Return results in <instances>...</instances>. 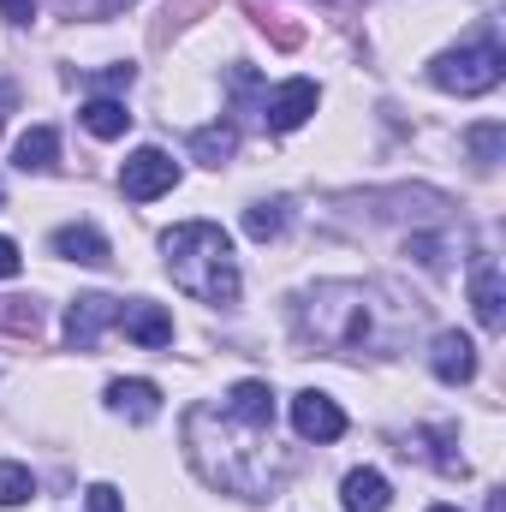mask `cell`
<instances>
[{
	"mask_svg": "<svg viewBox=\"0 0 506 512\" xmlns=\"http://www.w3.org/2000/svg\"><path fill=\"white\" fill-rule=\"evenodd\" d=\"M185 453L209 489H227L239 501H268L292 471L286 453L274 447V423H245L209 399L185 411Z\"/></svg>",
	"mask_w": 506,
	"mask_h": 512,
	"instance_id": "6da1fadb",
	"label": "cell"
},
{
	"mask_svg": "<svg viewBox=\"0 0 506 512\" xmlns=\"http://www.w3.org/2000/svg\"><path fill=\"white\" fill-rule=\"evenodd\" d=\"M292 322L322 352H393L405 334V304H393L381 286L364 280H322L292 304Z\"/></svg>",
	"mask_w": 506,
	"mask_h": 512,
	"instance_id": "7a4b0ae2",
	"label": "cell"
},
{
	"mask_svg": "<svg viewBox=\"0 0 506 512\" xmlns=\"http://www.w3.org/2000/svg\"><path fill=\"white\" fill-rule=\"evenodd\" d=\"M161 256H167L173 286L191 292L197 304H233L239 298V256L215 221H179L173 233H161Z\"/></svg>",
	"mask_w": 506,
	"mask_h": 512,
	"instance_id": "3957f363",
	"label": "cell"
},
{
	"mask_svg": "<svg viewBox=\"0 0 506 512\" xmlns=\"http://www.w3.org/2000/svg\"><path fill=\"white\" fill-rule=\"evenodd\" d=\"M506 72V54L495 36H477V42H465V48H447V54H435V66H429V78L447 90V96H489L495 84H501Z\"/></svg>",
	"mask_w": 506,
	"mask_h": 512,
	"instance_id": "277c9868",
	"label": "cell"
},
{
	"mask_svg": "<svg viewBox=\"0 0 506 512\" xmlns=\"http://www.w3.org/2000/svg\"><path fill=\"white\" fill-rule=\"evenodd\" d=\"M173 185H179V161H173L167 149H155V143L131 149L126 167H120V191H126L131 203H155V197H167Z\"/></svg>",
	"mask_w": 506,
	"mask_h": 512,
	"instance_id": "5b68a950",
	"label": "cell"
},
{
	"mask_svg": "<svg viewBox=\"0 0 506 512\" xmlns=\"http://www.w3.org/2000/svg\"><path fill=\"white\" fill-rule=\"evenodd\" d=\"M108 322H120V298H108V292L72 298V310H66V346L72 352H96V340H102Z\"/></svg>",
	"mask_w": 506,
	"mask_h": 512,
	"instance_id": "8992f818",
	"label": "cell"
},
{
	"mask_svg": "<svg viewBox=\"0 0 506 512\" xmlns=\"http://www.w3.org/2000/svg\"><path fill=\"white\" fill-rule=\"evenodd\" d=\"M316 102H322L316 78H286V84L262 102V126L268 131H298L310 114H316Z\"/></svg>",
	"mask_w": 506,
	"mask_h": 512,
	"instance_id": "52a82bcc",
	"label": "cell"
},
{
	"mask_svg": "<svg viewBox=\"0 0 506 512\" xmlns=\"http://www.w3.org/2000/svg\"><path fill=\"white\" fill-rule=\"evenodd\" d=\"M292 429L304 435V441H340L346 435V411L328 399V393H316V387H304L298 399H292Z\"/></svg>",
	"mask_w": 506,
	"mask_h": 512,
	"instance_id": "ba28073f",
	"label": "cell"
},
{
	"mask_svg": "<svg viewBox=\"0 0 506 512\" xmlns=\"http://www.w3.org/2000/svg\"><path fill=\"white\" fill-rule=\"evenodd\" d=\"M429 370H435V382H447V387L471 382V376H477V346L447 328V334H435V346H429Z\"/></svg>",
	"mask_w": 506,
	"mask_h": 512,
	"instance_id": "9c48e42d",
	"label": "cell"
},
{
	"mask_svg": "<svg viewBox=\"0 0 506 512\" xmlns=\"http://www.w3.org/2000/svg\"><path fill=\"white\" fill-rule=\"evenodd\" d=\"M120 328H126L137 346H149V352L173 346V316H167L161 304H149V298H131V304H120Z\"/></svg>",
	"mask_w": 506,
	"mask_h": 512,
	"instance_id": "30bf717a",
	"label": "cell"
},
{
	"mask_svg": "<svg viewBox=\"0 0 506 512\" xmlns=\"http://www.w3.org/2000/svg\"><path fill=\"white\" fill-rule=\"evenodd\" d=\"M54 256H66V262H84V268H108L114 251H108V239L90 227V221H72V227H54Z\"/></svg>",
	"mask_w": 506,
	"mask_h": 512,
	"instance_id": "8fae6325",
	"label": "cell"
},
{
	"mask_svg": "<svg viewBox=\"0 0 506 512\" xmlns=\"http://www.w3.org/2000/svg\"><path fill=\"white\" fill-rule=\"evenodd\" d=\"M471 304H477V322H483L489 334L506 322V310H501V304H506V286H501L495 256H483V262H477V274H471Z\"/></svg>",
	"mask_w": 506,
	"mask_h": 512,
	"instance_id": "7c38bea8",
	"label": "cell"
},
{
	"mask_svg": "<svg viewBox=\"0 0 506 512\" xmlns=\"http://www.w3.org/2000/svg\"><path fill=\"white\" fill-rule=\"evenodd\" d=\"M387 501H393V489H387L381 471H370V465L346 471V483H340V507L346 512H387Z\"/></svg>",
	"mask_w": 506,
	"mask_h": 512,
	"instance_id": "4fadbf2b",
	"label": "cell"
},
{
	"mask_svg": "<svg viewBox=\"0 0 506 512\" xmlns=\"http://www.w3.org/2000/svg\"><path fill=\"white\" fill-rule=\"evenodd\" d=\"M108 411H120L131 423H149L155 411H161V387L143 382V376H131V382H108Z\"/></svg>",
	"mask_w": 506,
	"mask_h": 512,
	"instance_id": "5bb4252c",
	"label": "cell"
},
{
	"mask_svg": "<svg viewBox=\"0 0 506 512\" xmlns=\"http://www.w3.org/2000/svg\"><path fill=\"white\" fill-rule=\"evenodd\" d=\"M78 120H84L90 137H102V143H114V137H126V131H131L126 102H114V96H90V102L78 108Z\"/></svg>",
	"mask_w": 506,
	"mask_h": 512,
	"instance_id": "9a60e30c",
	"label": "cell"
},
{
	"mask_svg": "<svg viewBox=\"0 0 506 512\" xmlns=\"http://www.w3.org/2000/svg\"><path fill=\"white\" fill-rule=\"evenodd\" d=\"M54 155H60L54 126H30L24 137H18V149H12V161H18L24 173H48V167H54Z\"/></svg>",
	"mask_w": 506,
	"mask_h": 512,
	"instance_id": "2e32d148",
	"label": "cell"
},
{
	"mask_svg": "<svg viewBox=\"0 0 506 512\" xmlns=\"http://www.w3.org/2000/svg\"><path fill=\"white\" fill-rule=\"evenodd\" d=\"M221 405H227L233 417H245V423H274V387L268 382H239Z\"/></svg>",
	"mask_w": 506,
	"mask_h": 512,
	"instance_id": "e0dca14e",
	"label": "cell"
},
{
	"mask_svg": "<svg viewBox=\"0 0 506 512\" xmlns=\"http://www.w3.org/2000/svg\"><path fill=\"white\" fill-rule=\"evenodd\" d=\"M233 149H239V131L227 126V120H215V126H197V131H191V155H197L203 167H221V161H233Z\"/></svg>",
	"mask_w": 506,
	"mask_h": 512,
	"instance_id": "ac0fdd59",
	"label": "cell"
},
{
	"mask_svg": "<svg viewBox=\"0 0 506 512\" xmlns=\"http://www.w3.org/2000/svg\"><path fill=\"white\" fill-rule=\"evenodd\" d=\"M24 501H36V477H30V465L0 459V507H24Z\"/></svg>",
	"mask_w": 506,
	"mask_h": 512,
	"instance_id": "d6986e66",
	"label": "cell"
},
{
	"mask_svg": "<svg viewBox=\"0 0 506 512\" xmlns=\"http://www.w3.org/2000/svg\"><path fill=\"white\" fill-rule=\"evenodd\" d=\"M245 233H251L256 245L280 239V233H286V203H251V209H245Z\"/></svg>",
	"mask_w": 506,
	"mask_h": 512,
	"instance_id": "ffe728a7",
	"label": "cell"
},
{
	"mask_svg": "<svg viewBox=\"0 0 506 512\" xmlns=\"http://www.w3.org/2000/svg\"><path fill=\"white\" fill-rule=\"evenodd\" d=\"M0 328H12V334H36V328H42V310H36L30 298H0Z\"/></svg>",
	"mask_w": 506,
	"mask_h": 512,
	"instance_id": "44dd1931",
	"label": "cell"
},
{
	"mask_svg": "<svg viewBox=\"0 0 506 512\" xmlns=\"http://www.w3.org/2000/svg\"><path fill=\"white\" fill-rule=\"evenodd\" d=\"M465 143L477 149V161H483V167H495V161H501V143H506V126H477Z\"/></svg>",
	"mask_w": 506,
	"mask_h": 512,
	"instance_id": "7402d4cb",
	"label": "cell"
},
{
	"mask_svg": "<svg viewBox=\"0 0 506 512\" xmlns=\"http://www.w3.org/2000/svg\"><path fill=\"white\" fill-rule=\"evenodd\" d=\"M90 512H126V495L114 483H90Z\"/></svg>",
	"mask_w": 506,
	"mask_h": 512,
	"instance_id": "603a6c76",
	"label": "cell"
},
{
	"mask_svg": "<svg viewBox=\"0 0 506 512\" xmlns=\"http://www.w3.org/2000/svg\"><path fill=\"white\" fill-rule=\"evenodd\" d=\"M18 268H24V256H18V245H12V239H0V280H12Z\"/></svg>",
	"mask_w": 506,
	"mask_h": 512,
	"instance_id": "cb8c5ba5",
	"label": "cell"
},
{
	"mask_svg": "<svg viewBox=\"0 0 506 512\" xmlns=\"http://www.w3.org/2000/svg\"><path fill=\"white\" fill-rule=\"evenodd\" d=\"M0 12H6L12 24H30V18H36V0H0Z\"/></svg>",
	"mask_w": 506,
	"mask_h": 512,
	"instance_id": "d4e9b609",
	"label": "cell"
},
{
	"mask_svg": "<svg viewBox=\"0 0 506 512\" xmlns=\"http://www.w3.org/2000/svg\"><path fill=\"white\" fill-rule=\"evenodd\" d=\"M429 512H459V507H429Z\"/></svg>",
	"mask_w": 506,
	"mask_h": 512,
	"instance_id": "484cf974",
	"label": "cell"
},
{
	"mask_svg": "<svg viewBox=\"0 0 506 512\" xmlns=\"http://www.w3.org/2000/svg\"><path fill=\"white\" fill-rule=\"evenodd\" d=\"M0 203H6V185H0Z\"/></svg>",
	"mask_w": 506,
	"mask_h": 512,
	"instance_id": "4316f807",
	"label": "cell"
}]
</instances>
